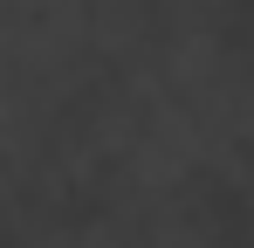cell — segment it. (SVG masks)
Masks as SVG:
<instances>
[{
    "label": "cell",
    "instance_id": "6da1fadb",
    "mask_svg": "<svg viewBox=\"0 0 254 248\" xmlns=\"http://www.w3.org/2000/svg\"><path fill=\"white\" fill-rule=\"evenodd\" d=\"M110 214L130 228L137 248H227V221L206 200V179L151 186V193H117Z\"/></svg>",
    "mask_w": 254,
    "mask_h": 248
},
{
    "label": "cell",
    "instance_id": "7a4b0ae2",
    "mask_svg": "<svg viewBox=\"0 0 254 248\" xmlns=\"http://www.w3.org/2000/svg\"><path fill=\"white\" fill-rule=\"evenodd\" d=\"M28 248H137V242L117 214H96V221H48V235H28Z\"/></svg>",
    "mask_w": 254,
    "mask_h": 248
},
{
    "label": "cell",
    "instance_id": "3957f363",
    "mask_svg": "<svg viewBox=\"0 0 254 248\" xmlns=\"http://www.w3.org/2000/svg\"><path fill=\"white\" fill-rule=\"evenodd\" d=\"M234 14H241V0H151V21H158V28H206V35H227Z\"/></svg>",
    "mask_w": 254,
    "mask_h": 248
},
{
    "label": "cell",
    "instance_id": "277c9868",
    "mask_svg": "<svg viewBox=\"0 0 254 248\" xmlns=\"http://www.w3.org/2000/svg\"><path fill=\"white\" fill-rule=\"evenodd\" d=\"M55 0H0V21H28V14H48Z\"/></svg>",
    "mask_w": 254,
    "mask_h": 248
},
{
    "label": "cell",
    "instance_id": "5b68a950",
    "mask_svg": "<svg viewBox=\"0 0 254 248\" xmlns=\"http://www.w3.org/2000/svg\"><path fill=\"white\" fill-rule=\"evenodd\" d=\"M7 242H14V228H7V221H0V248H7Z\"/></svg>",
    "mask_w": 254,
    "mask_h": 248
}]
</instances>
